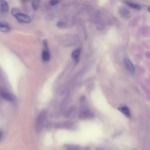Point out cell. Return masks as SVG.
Wrapping results in <instances>:
<instances>
[{
	"instance_id": "6da1fadb",
	"label": "cell",
	"mask_w": 150,
	"mask_h": 150,
	"mask_svg": "<svg viewBox=\"0 0 150 150\" xmlns=\"http://www.w3.org/2000/svg\"><path fill=\"white\" fill-rule=\"evenodd\" d=\"M11 13L21 23H28L31 21V19L29 15L21 12L17 8H13L11 10Z\"/></svg>"
},
{
	"instance_id": "7a4b0ae2",
	"label": "cell",
	"mask_w": 150,
	"mask_h": 150,
	"mask_svg": "<svg viewBox=\"0 0 150 150\" xmlns=\"http://www.w3.org/2000/svg\"><path fill=\"white\" fill-rule=\"evenodd\" d=\"M46 114L45 111L40 112L39 116L37 117V119L36 121V129L38 132L40 131L43 128V127L44 125V124L46 120Z\"/></svg>"
},
{
	"instance_id": "3957f363",
	"label": "cell",
	"mask_w": 150,
	"mask_h": 150,
	"mask_svg": "<svg viewBox=\"0 0 150 150\" xmlns=\"http://www.w3.org/2000/svg\"><path fill=\"white\" fill-rule=\"evenodd\" d=\"M94 117V114L88 109L84 108L79 112V118L81 119H90Z\"/></svg>"
},
{
	"instance_id": "277c9868",
	"label": "cell",
	"mask_w": 150,
	"mask_h": 150,
	"mask_svg": "<svg viewBox=\"0 0 150 150\" xmlns=\"http://www.w3.org/2000/svg\"><path fill=\"white\" fill-rule=\"evenodd\" d=\"M119 13L120 15L125 19H129L131 16L130 11L124 7H122L119 9Z\"/></svg>"
},
{
	"instance_id": "5b68a950",
	"label": "cell",
	"mask_w": 150,
	"mask_h": 150,
	"mask_svg": "<svg viewBox=\"0 0 150 150\" xmlns=\"http://www.w3.org/2000/svg\"><path fill=\"white\" fill-rule=\"evenodd\" d=\"M11 31L9 25L4 21L0 22V32L2 33H8Z\"/></svg>"
},
{
	"instance_id": "8992f818",
	"label": "cell",
	"mask_w": 150,
	"mask_h": 150,
	"mask_svg": "<svg viewBox=\"0 0 150 150\" xmlns=\"http://www.w3.org/2000/svg\"><path fill=\"white\" fill-rule=\"evenodd\" d=\"M124 64H125V66L126 68L129 71H130L132 73H134L135 72L134 66V64H132V63L131 62V61L129 59H128L127 58L125 59V60H124Z\"/></svg>"
},
{
	"instance_id": "52a82bcc",
	"label": "cell",
	"mask_w": 150,
	"mask_h": 150,
	"mask_svg": "<svg viewBox=\"0 0 150 150\" xmlns=\"http://www.w3.org/2000/svg\"><path fill=\"white\" fill-rule=\"evenodd\" d=\"M80 52H81V50L80 49H77L73 52L71 54V58L74 64H76L78 63Z\"/></svg>"
},
{
	"instance_id": "ba28073f",
	"label": "cell",
	"mask_w": 150,
	"mask_h": 150,
	"mask_svg": "<svg viewBox=\"0 0 150 150\" xmlns=\"http://www.w3.org/2000/svg\"><path fill=\"white\" fill-rule=\"evenodd\" d=\"M2 97L4 100L8 101H13L15 100V97L13 94L9 93H2Z\"/></svg>"
},
{
	"instance_id": "9c48e42d",
	"label": "cell",
	"mask_w": 150,
	"mask_h": 150,
	"mask_svg": "<svg viewBox=\"0 0 150 150\" xmlns=\"http://www.w3.org/2000/svg\"><path fill=\"white\" fill-rule=\"evenodd\" d=\"M0 8L2 12H6L9 10V6L5 0H0Z\"/></svg>"
},
{
	"instance_id": "30bf717a",
	"label": "cell",
	"mask_w": 150,
	"mask_h": 150,
	"mask_svg": "<svg viewBox=\"0 0 150 150\" xmlns=\"http://www.w3.org/2000/svg\"><path fill=\"white\" fill-rule=\"evenodd\" d=\"M42 59L45 61V62H47L49 61L50 59V53L49 51L48 48H46V50H45L42 54Z\"/></svg>"
},
{
	"instance_id": "8fae6325",
	"label": "cell",
	"mask_w": 150,
	"mask_h": 150,
	"mask_svg": "<svg viewBox=\"0 0 150 150\" xmlns=\"http://www.w3.org/2000/svg\"><path fill=\"white\" fill-rule=\"evenodd\" d=\"M118 110H119L122 113H123L125 116H127V117H129L130 115H131L129 110L128 109V107H125V106L119 107V108H118Z\"/></svg>"
},
{
	"instance_id": "7c38bea8",
	"label": "cell",
	"mask_w": 150,
	"mask_h": 150,
	"mask_svg": "<svg viewBox=\"0 0 150 150\" xmlns=\"http://www.w3.org/2000/svg\"><path fill=\"white\" fill-rule=\"evenodd\" d=\"M126 4L129 6V7L135 9H137V10H140L141 9V6L135 3H132V2H126Z\"/></svg>"
},
{
	"instance_id": "4fadbf2b",
	"label": "cell",
	"mask_w": 150,
	"mask_h": 150,
	"mask_svg": "<svg viewBox=\"0 0 150 150\" xmlns=\"http://www.w3.org/2000/svg\"><path fill=\"white\" fill-rule=\"evenodd\" d=\"M40 1L41 0H33L32 2V5L33 8L35 10H36L39 8V6H40Z\"/></svg>"
},
{
	"instance_id": "5bb4252c",
	"label": "cell",
	"mask_w": 150,
	"mask_h": 150,
	"mask_svg": "<svg viewBox=\"0 0 150 150\" xmlns=\"http://www.w3.org/2000/svg\"><path fill=\"white\" fill-rule=\"evenodd\" d=\"M66 149L67 150H79V147L75 145H67Z\"/></svg>"
},
{
	"instance_id": "9a60e30c",
	"label": "cell",
	"mask_w": 150,
	"mask_h": 150,
	"mask_svg": "<svg viewBox=\"0 0 150 150\" xmlns=\"http://www.w3.org/2000/svg\"><path fill=\"white\" fill-rule=\"evenodd\" d=\"M59 2V0H50L49 4L51 5H54Z\"/></svg>"
},
{
	"instance_id": "2e32d148",
	"label": "cell",
	"mask_w": 150,
	"mask_h": 150,
	"mask_svg": "<svg viewBox=\"0 0 150 150\" xmlns=\"http://www.w3.org/2000/svg\"><path fill=\"white\" fill-rule=\"evenodd\" d=\"M57 25L59 27H62V26H63L64 25V23L63 22H58L57 23Z\"/></svg>"
},
{
	"instance_id": "e0dca14e",
	"label": "cell",
	"mask_w": 150,
	"mask_h": 150,
	"mask_svg": "<svg viewBox=\"0 0 150 150\" xmlns=\"http://www.w3.org/2000/svg\"><path fill=\"white\" fill-rule=\"evenodd\" d=\"M2 137H3V132L1 130H0V141L2 140Z\"/></svg>"
},
{
	"instance_id": "ac0fdd59",
	"label": "cell",
	"mask_w": 150,
	"mask_h": 150,
	"mask_svg": "<svg viewBox=\"0 0 150 150\" xmlns=\"http://www.w3.org/2000/svg\"><path fill=\"white\" fill-rule=\"evenodd\" d=\"M97 150H103V149H97Z\"/></svg>"
}]
</instances>
